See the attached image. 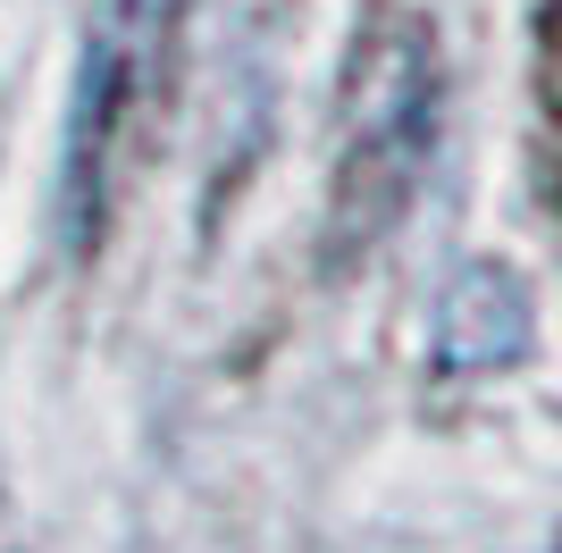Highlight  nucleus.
I'll use <instances>...</instances> for the list:
<instances>
[{"instance_id":"obj_1","label":"nucleus","mask_w":562,"mask_h":553,"mask_svg":"<svg viewBox=\"0 0 562 553\" xmlns=\"http://www.w3.org/2000/svg\"><path fill=\"white\" fill-rule=\"evenodd\" d=\"M428 143H437V43H428V25H403L370 50V68L352 84L336 210H328V244L345 260L370 252L403 218V202L428 168Z\"/></svg>"},{"instance_id":"obj_2","label":"nucleus","mask_w":562,"mask_h":553,"mask_svg":"<svg viewBox=\"0 0 562 553\" xmlns=\"http://www.w3.org/2000/svg\"><path fill=\"white\" fill-rule=\"evenodd\" d=\"M193 0H101L93 9V50H85V92H76V202L85 227H101L110 193L126 168L151 151L168 76L186 50Z\"/></svg>"},{"instance_id":"obj_3","label":"nucleus","mask_w":562,"mask_h":553,"mask_svg":"<svg viewBox=\"0 0 562 553\" xmlns=\"http://www.w3.org/2000/svg\"><path fill=\"white\" fill-rule=\"evenodd\" d=\"M529 345V294L513 269H470L453 276L446 311H437V352L446 369H495Z\"/></svg>"}]
</instances>
